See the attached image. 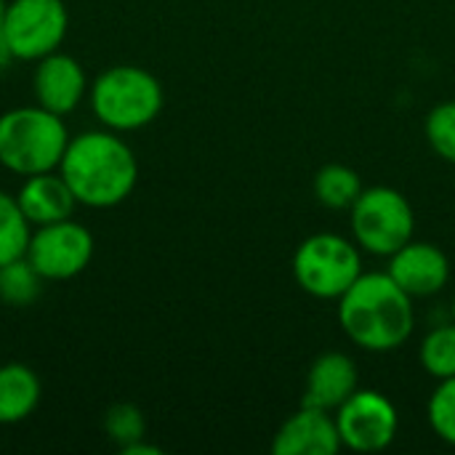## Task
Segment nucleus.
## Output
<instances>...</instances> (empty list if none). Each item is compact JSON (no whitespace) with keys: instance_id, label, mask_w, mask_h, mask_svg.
<instances>
[{"instance_id":"1","label":"nucleus","mask_w":455,"mask_h":455,"mask_svg":"<svg viewBox=\"0 0 455 455\" xmlns=\"http://www.w3.org/2000/svg\"><path fill=\"white\" fill-rule=\"evenodd\" d=\"M77 205L109 211L123 205L139 181V160L123 133L109 128L83 131L69 139L59 163Z\"/></svg>"},{"instance_id":"4","label":"nucleus","mask_w":455,"mask_h":455,"mask_svg":"<svg viewBox=\"0 0 455 455\" xmlns=\"http://www.w3.org/2000/svg\"><path fill=\"white\" fill-rule=\"evenodd\" d=\"M69 139L64 117L40 104L5 109L0 115V165L19 179L59 171Z\"/></svg>"},{"instance_id":"22","label":"nucleus","mask_w":455,"mask_h":455,"mask_svg":"<svg viewBox=\"0 0 455 455\" xmlns=\"http://www.w3.org/2000/svg\"><path fill=\"white\" fill-rule=\"evenodd\" d=\"M427 413H429V424H432L435 435L455 445V376L440 381V387L435 389V395L429 400Z\"/></svg>"},{"instance_id":"15","label":"nucleus","mask_w":455,"mask_h":455,"mask_svg":"<svg viewBox=\"0 0 455 455\" xmlns=\"http://www.w3.org/2000/svg\"><path fill=\"white\" fill-rule=\"evenodd\" d=\"M43 400L40 376L24 363L0 365V427L27 421Z\"/></svg>"},{"instance_id":"9","label":"nucleus","mask_w":455,"mask_h":455,"mask_svg":"<svg viewBox=\"0 0 455 455\" xmlns=\"http://www.w3.org/2000/svg\"><path fill=\"white\" fill-rule=\"evenodd\" d=\"M336 427L341 445L357 453H379L397 437L400 416L389 397L376 389H357L339 411Z\"/></svg>"},{"instance_id":"10","label":"nucleus","mask_w":455,"mask_h":455,"mask_svg":"<svg viewBox=\"0 0 455 455\" xmlns=\"http://www.w3.org/2000/svg\"><path fill=\"white\" fill-rule=\"evenodd\" d=\"M88 75L85 67L64 53L61 48L37 59L32 69V96L35 104L45 107L53 115H72L88 99Z\"/></svg>"},{"instance_id":"11","label":"nucleus","mask_w":455,"mask_h":455,"mask_svg":"<svg viewBox=\"0 0 455 455\" xmlns=\"http://www.w3.org/2000/svg\"><path fill=\"white\" fill-rule=\"evenodd\" d=\"M389 277L411 296V299H427L440 293L451 280V264L448 256L429 245V243H405L397 253L389 256Z\"/></svg>"},{"instance_id":"25","label":"nucleus","mask_w":455,"mask_h":455,"mask_svg":"<svg viewBox=\"0 0 455 455\" xmlns=\"http://www.w3.org/2000/svg\"><path fill=\"white\" fill-rule=\"evenodd\" d=\"M453 323H455V299H453Z\"/></svg>"},{"instance_id":"5","label":"nucleus","mask_w":455,"mask_h":455,"mask_svg":"<svg viewBox=\"0 0 455 455\" xmlns=\"http://www.w3.org/2000/svg\"><path fill=\"white\" fill-rule=\"evenodd\" d=\"M360 275V253L341 235H312L293 256V277L315 299H341Z\"/></svg>"},{"instance_id":"8","label":"nucleus","mask_w":455,"mask_h":455,"mask_svg":"<svg viewBox=\"0 0 455 455\" xmlns=\"http://www.w3.org/2000/svg\"><path fill=\"white\" fill-rule=\"evenodd\" d=\"M96 240L91 229L75 219L32 227L24 259L45 283H64L83 275L93 259Z\"/></svg>"},{"instance_id":"3","label":"nucleus","mask_w":455,"mask_h":455,"mask_svg":"<svg viewBox=\"0 0 455 455\" xmlns=\"http://www.w3.org/2000/svg\"><path fill=\"white\" fill-rule=\"evenodd\" d=\"M165 93L160 80L136 64H115L101 69L88 88V107L101 128L133 133L157 120Z\"/></svg>"},{"instance_id":"23","label":"nucleus","mask_w":455,"mask_h":455,"mask_svg":"<svg viewBox=\"0 0 455 455\" xmlns=\"http://www.w3.org/2000/svg\"><path fill=\"white\" fill-rule=\"evenodd\" d=\"M5 5H8V0H0V69H5L11 61H13V56H11V48H8V43H5V37H3V19H5Z\"/></svg>"},{"instance_id":"17","label":"nucleus","mask_w":455,"mask_h":455,"mask_svg":"<svg viewBox=\"0 0 455 455\" xmlns=\"http://www.w3.org/2000/svg\"><path fill=\"white\" fill-rule=\"evenodd\" d=\"M32 224L19 208L16 195L0 189V267L24 259Z\"/></svg>"},{"instance_id":"21","label":"nucleus","mask_w":455,"mask_h":455,"mask_svg":"<svg viewBox=\"0 0 455 455\" xmlns=\"http://www.w3.org/2000/svg\"><path fill=\"white\" fill-rule=\"evenodd\" d=\"M427 139L432 149L448 160L455 163V101L437 104L429 117H427Z\"/></svg>"},{"instance_id":"14","label":"nucleus","mask_w":455,"mask_h":455,"mask_svg":"<svg viewBox=\"0 0 455 455\" xmlns=\"http://www.w3.org/2000/svg\"><path fill=\"white\" fill-rule=\"evenodd\" d=\"M16 200L32 227L72 219V213L77 208V200L59 171L27 176L16 192Z\"/></svg>"},{"instance_id":"6","label":"nucleus","mask_w":455,"mask_h":455,"mask_svg":"<svg viewBox=\"0 0 455 455\" xmlns=\"http://www.w3.org/2000/svg\"><path fill=\"white\" fill-rule=\"evenodd\" d=\"M349 211L355 240L376 256H392L413 240V208L392 187L363 189Z\"/></svg>"},{"instance_id":"12","label":"nucleus","mask_w":455,"mask_h":455,"mask_svg":"<svg viewBox=\"0 0 455 455\" xmlns=\"http://www.w3.org/2000/svg\"><path fill=\"white\" fill-rule=\"evenodd\" d=\"M341 448L336 419L309 405H301L272 440L275 455H336Z\"/></svg>"},{"instance_id":"16","label":"nucleus","mask_w":455,"mask_h":455,"mask_svg":"<svg viewBox=\"0 0 455 455\" xmlns=\"http://www.w3.org/2000/svg\"><path fill=\"white\" fill-rule=\"evenodd\" d=\"M360 192H363L360 176L349 165L331 163V165H323L315 176V197L320 200V205L331 211L352 208Z\"/></svg>"},{"instance_id":"13","label":"nucleus","mask_w":455,"mask_h":455,"mask_svg":"<svg viewBox=\"0 0 455 455\" xmlns=\"http://www.w3.org/2000/svg\"><path fill=\"white\" fill-rule=\"evenodd\" d=\"M357 392V365L344 352H323L309 373L301 405L320 411H339Z\"/></svg>"},{"instance_id":"19","label":"nucleus","mask_w":455,"mask_h":455,"mask_svg":"<svg viewBox=\"0 0 455 455\" xmlns=\"http://www.w3.org/2000/svg\"><path fill=\"white\" fill-rule=\"evenodd\" d=\"M421 365L424 371L437 379H453L455 376V323L453 325H440L427 333L421 341Z\"/></svg>"},{"instance_id":"18","label":"nucleus","mask_w":455,"mask_h":455,"mask_svg":"<svg viewBox=\"0 0 455 455\" xmlns=\"http://www.w3.org/2000/svg\"><path fill=\"white\" fill-rule=\"evenodd\" d=\"M43 277L27 259L0 267V301L8 307H32L43 293Z\"/></svg>"},{"instance_id":"20","label":"nucleus","mask_w":455,"mask_h":455,"mask_svg":"<svg viewBox=\"0 0 455 455\" xmlns=\"http://www.w3.org/2000/svg\"><path fill=\"white\" fill-rule=\"evenodd\" d=\"M104 435L120 451L147 437V419L133 403H117L104 413Z\"/></svg>"},{"instance_id":"7","label":"nucleus","mask_w":455,"mask_h":455,"mask_svg":"<svg viewBox=\"0 0 455 455\" xmlns=\"http://www.w3.org/2000/svg\"><path fill=\"white\" fill-rule=\"evenodd\" d=\"M69 32L64 0H8L3 37L13 61H37L61 48Z\"/></svg>"},{"instance_id":"2","label":"nucleus","mask_w":455,"mask_h":455,"mask_svg":"<svg viewBox=\"0 0 455 455\" xmlns=\"http://www.w3.org/2000/svg\"><path fill=\"white\" fill-rule=\"evenodd\" d=\"M339 323L360 349L392 352L413 333V299L389 277V272L360 275L339 299Z\"/></svg>"},{"instance_id":"24","label":"nucleus","mask_w":455,"mask_h":455,"mask_svg":"<svg viewBox=\"0 0 455 455\" xmlns=\"http://www.w3.org/2000/svg\"><path fill=\"white\" fill-rule=\"evenodd\" d=\"M123 455H160L163 451L160 448H155V445H147L144 440H139V443H133V445H128L125 451H120Z\"/></svg>"}]
</instances>
